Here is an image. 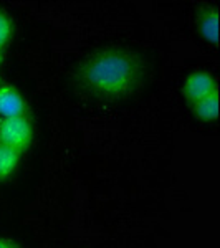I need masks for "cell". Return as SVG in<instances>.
I'll list each match as a JSON object with an SVG mask.
<instances>
[{"mask_svg":"<svg viewBox=\"0 0 220 248\" xmlns=\"http://www.w3.org/2000/svg\"><path fill=\"white\" fill-rule=\"evenodd\" d=\"M20 161H22V154L0 144V182L7 181L15 174Z\"/></svg>","mask_w":220,"mask_h":248,"instance_id":"cell-7","label":"cell"},{"mask_svg":"<svg viewBox=\"0 0 220 248\" xmlns=\"http://www.w3.org/2000/svg\"><path fill=\"white\" fill-rule=\"evenodd\" d=\"M2 63H3V51L0 50V65H2Z\"/></svg>","mask_w":220,"mask_h":248,"instance_id":"cell-10","label":"cell"},{"mask_svg":"<svg viewBox=\"0 0 220 248\" xmlns=\"http://www.w3.org/2000/svg\"><path fill=\"white\" fill-rule=\"evenodd\" d=\"M15 35V25L14 20L5 10L0 9V50H5L12 43Z\"/></svg>","mask_w":220,"mask_h":248,"instance_id":"cell-8","label":"cell"},{"mask_svg":"<svg viewBox=\"0 0 220 248\" xmlns=\"http://www.w3.org/2000/svg\"><path fill=\"white\" fill-rule=\"evenodd\" d=\"M29 116V103L10 83H0V118Z\"/></svg>","mask_w":220,"mask_h":248,"instance_id":"cell-4","label":"cell"},{"mask_svg":"<svg viewBox=\"0 0 220 248\" xmlns=\"http://www.w3.org/2000/svg\"><path fill=\"white\" fill-rule=\"evenodd\" d=\"M147 66L139 53L127 48H99L75 68L73 83L81 94L96 101L116 103L131 98L144 85Z\"/></svg>","mask_w":220,"mask_h":248,"instance_id":"cell-1","label":"cell"},{"mask_svg":"<svg viewBox=\"0 0 220 248\" xmlns=\"http://www.w3.org/2000/svg\"><path fill=\"white\" fill-rule=\"evenodd\" d=\"M33 124L29 116L0 118V144L25 154L33 142Z\"/></svg>","mask_w":220,"mask_h":248,"instance_id":"cell-2","label":"cell"},{"mask_svg":"<svg viewBox=\"0 0 220 248\" xmlns=\"http://www.w3.org/2000/svg\"><path fill=\"white\" fill-rule=\"evenodd\" d=\"M189 106L192 108V113L197 119L205 123L215 121L219 118V90L212 91L210 94L204 96Z\"/></svg>","mask_w":220,"mask_h":248,"instance_id":"cell-6","label":"cell"},{"mask_svg":"<svg viewBox=\"0 0 220 248\" xmlns=\"http://www.w3.org/2000/svg\"><path fill=\"white\" fill-rule=\"evenodd\" d=\"M0 248H22L15 240L7 238V237H0Z\"/></svg>","mask_w":220,"mask_h":248,"instance_id":"cell-9","label":"cell"},{"mask_svg":"<svg viewBox=\"0 0 220 248\" xmlns=\"http://www.w3.org/2000/svg\"><path fill=\"white\" fill-rule=\"evenodd\" d=\"M0 83H2V77H0Z\"/></svg>","mask_w":220,"mask_h":248,"instance_id":"cell-11","label":"cell"},{"mask_svg":"<svg viewBox=\"0 0 220 248\" xmlns=\"http://www.w3.org/2000/svg\"><path fill=\"white\" fill-rule=\"evenodd\" d=\"M215 90H219L217 79L209 71H194L184 79L182 85V94L189 105L199 101L201 98L210 94Z\"/></svg>","mask_w":220,"mask_h":248,"instance_id":"cell-3","label":"cell"},{"mask_svg":"<svg viewBox=\"0 0 220 248\" xmlns=\"http://www.w3.org/2000/svg\"><path fill=\"white\" fill-rule=\"evenodd\" d=\"M197 29L201 37L212 45H219V10L217 7H205L197 14Z\"/></svg>","mask_w":220,"mask_h":248,"instance_id":"cell-5","label":"cell"}]
</instances>
